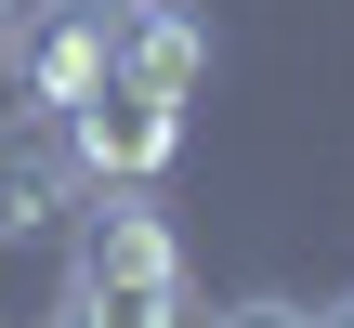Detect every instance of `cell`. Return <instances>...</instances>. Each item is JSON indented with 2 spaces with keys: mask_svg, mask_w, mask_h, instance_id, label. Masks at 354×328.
<instances>
[{
  "mask_svg": "<svg viewBox=\"0 0 354 328\" xmlns=\"http://www.w3.org/2000/svg\"><path fill=\"white\" fill-rule=\"evenodd\" d=\"M66 158H79L92 184H158V171L184 158V92H145V79L79 92V105H66Z\"/></svg>",
  "mask_w": 354,
  "mask_h": 328,
  "instance_id": "obj_1",
  "label": "cell"
},
{
  "mask_svg": "<svg viewBox=\"0 0 354 328\" xmlns=\"http://www.w3.org/2000/svg\"><path fill=\"white\" fill-rule=\"evenodd\" d=\"M13 79H26V105H79V92H105L118 79V0H39L26 26H13Z\"/></svg>",
  "mask_w": 354,
  "mask_h": 328,
  "instance_id": "obj_2",
  "label": "cell"
},
{
  "mask_svg": "<svg viewBox=\"0 0 354 328\" xmlns=\"http://www.w3.org/2000/svg\"><path fill=\"white\" fill-rule=\"evenodd\" d=\"M118 276H184V250H171V224L145 210V184H105V197L79 210V250H66V289H118Z\"/></svg>",
  "mask_w": 354,
  "mask_h": 328,
  "instance_id": "obj_3",
  "label": "cell"
},
{
  "mask_svg": "<svg viewBox=\"0 0 354 328\" xmlns=\"http://www.w3.org/2000/svg\"><path fill=\"white\" fill-rule=\"evenodd\" d=\"M118 79H145V92H197V79H210V39H197L171 0H118Z\"/></svg>",
  "mask_w": 354,
  "mask_h": 328,
  "instance_id": "obj_4",
  "label": "cell"
},
{
  "mask_svg": "<svg viewBox=\"0 0 354 328\" xmlns=\"http://www.w3.org/2000/svg\"><path fill=\"white\" fill-rule=\"evenodd\" d=\"M79 184V158H66V131L53 145H13L0 158V237H26V224H53V197Z\"/></svg>",
  "mask_w": 354,
  "mask_h": 328,
  "instance_id": "obj_5",
  "label": "cell"
},
{
  "mask_svg": "<svg viewBox=\"0 0 354 328\" xmlns=\"http://www.w3.org/2000/svg\"><path fill=\"white\" fill-rule=\"evenodd\" d=\"M66 328H184V276H118V289H66Z\"/></svg>",
  "mask_w": 354,
  "mask_h": 328,
  "instance_id": "obj_6",
  "label": "cell"
},
{
  "mask_svg": "<svg viewBox=\"0 0 354 328\" xmlns=\"http://www.w3.org/2000/svg\"><path fill=\"white\" fill-rule=\"evenodd\" d=\"M210 328H315V316H302V302H223Z\"/></svg>",
  "mask_w": 354,
  "mask_h": 328,
  "instance_id": "obj_7",
  "label": "cell"
},
{
  "mask_svg": "<svg viewBox=\"0 0 354 328\" xmlns=\"http://www.w3.org/2000/svg\"><path fill=\"white\" fill-rule=\"evenodd\" d=\"M13 26H26V0H0V53H13Z\"/></svg>",
  "mask_w": 354,
  "mask_h": 328,
  "instance_id": "obj_8",
  "label": "cell"
},
{
  "mask_svg": "<svg viewBox=\"0 0 354 328\" xmlns=\"http://www.w3.org/2000/svg\"><path fill=\"white\" fill-rule=\"evenodd\" d=\"M315 328H354V302H328V316H315Z\"/></svg>",
  "mask_w": 354,
  "mask_h": 328,
  "instance_id": "obj_9",
  "label": "cell"
}]
</instances>
